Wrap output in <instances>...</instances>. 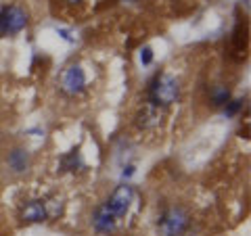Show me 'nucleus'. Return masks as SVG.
I'll use <instances>...</instances> for the list:
<instances>
[{"instance_id":"nucleus-1","label":"nucleus","mask_w":251,"mask_h":236,"mask_svg":"<svg viewBox=\"0 0 251 236\" xmlns=\"http://www.w3.org/2000/svg\"><path fill=\"white\" fill-rule=\"evenodd\" d=\"M178 96H180V84L170 73H159L149 86V103L157 107H168L176 103Z\"/></svg>"},{"instance_id":"nucleus-10","label":"nucleus","mask_w":251,"mask_h":236,"mask_svg":"<svg viewBox=\"0 0 251 236\" xmlns=\"http://www.w3.org/2000/svg\"><path fill=\"white\" fill-rule=\"evenodd\" d=\"M230 100V88L224 84H216L209 88V103L214 107H224Z\"/></svg>"},{"instance_id":"nucleus-8","label":"nucleus","mask_w":251,"mask_h":236,"mask_svg":"<svg viewBox=\"0 0 251 236\" xmlns=\"http://www.w3.org/2000/svg\"><path fill=\"white\" fill-rule=\"evenodd\" d=\"M6 165H9V169L15 171V174H23V171L29 169V153L21 146L11 148L9 155H6Z\"/></svg>"},{"instance_id":"nucleus-12","label":"nucleus","mask_w":251,"mask_h":236,"mask_svg":"<svg viewBox=\"0 0 251 236\" xmlns=\"http://www.w3.org/2000/svg\"><path fill=\"white\" fill-rule=\"evenodd\" d=\"M241 107H243V100H228V103L224 105V113H226V117L237 115Z\"/></svg>"},{"instance_id":"nucleus-9","label":"nucleus","mask_w":251,"mask_h":236,"mask_svg":"<svg viewBox=\"0 0 251 236\" xmlns=\"http://www.w3.org/2000/svg\"><path fill=\"white\" fill-rule=\"evenodd\" d=\"M159 121H161V111H159V107L153 105V103H147L143 107V111L138 113L140 128H153V125H157Z\"/></svg>"},{"instance_id":"nucleus-6","label":"nucleus","mask_w":251,"mask_h":236,"mask_svg":"<svg viewBox=\"0 0 251 236\" xmlns=\"http://www.w3.org/2000/svg\"><path fill=\"white\" fill-rule=\"evenodd\" d=\"M115 226H117V219L115 215L109 211L105 205L97 207V211L92 213V228L94 232H97L99 236H109L115 232Z\"/></svg>"},{"instance_id":"nucleus-7","label":"nucleus","mask_w":251,"mask_h":236,"mask_svg":"<svg viewBox=\"0 0 251 236\" xmlns=\"http://www.w3.org/2000/svg\"><path fill=\"white\" fill-rule=\"evenodd\" d=\"M21 219L25 224H40L44 222L46 217H49V203H44V201H29L25 203V205L21 207Z\"/></svg>"},{"instance_id":"nucleus-11","label":"nucleus","mask_w":251,"mask_h":236,"mask_svg":"<svg viewBox=\"0 0 251 236\" xmlns=\"http://www.w3.org/2000/svg\"><path fill=\"white\" fill-rule=\"evenodd\" d=\"M77 165H80V155H77L75 151L69 153V155H65V157L61 159V167H63V169H75Z\"/></svg>"},{"instance_id":"nucleus-13","label":"nucleus","mask_w":251,"mask_h":236,"mask_svg":"<svg viewBox=\"0 0 251 236\" xmlns=\"http://www.w3.org/2000/svg\"><path fill=\"white\" fill-rule=\"evenodd\" d=\"M151 61H153V50H151V46H145L140 50V63L143 65H151Z\"/></svg>"},{"instance_id":"nucleus-2","label":"nucleus","mask_w":251,"mask_h":236,"mask_svg":"<svg viewBox=\"0 0 251 236\" xmlns=\"http://www.w3.org/2000/svg\"><path fill=\"white\" fill-rule=\"evenodd\" d=\"M157 226L161 236H184L191 228V215L184 207H170L161 213Z\"/></svg>"},{"instance_id":"nucleus-3","label":"nucleus","mask_w":251,"mask_h":236,"mask_svg":"<svg viewBox=\"0 0 251 236\" xmlns=\"http://www.w3.org/2000/svg\"><path fill=\"white\" fill-rule=\"evenodd\" d=\"M27 25V13L19 4H6L0 11V34L15 36Z\"/></svg>"},{"instance_id":"nucleus-5","label":"nucleus","mask_w":251,"mask_h":236,"mask_svg":"<svg viewBox=\"0 0 251 236\" xmlns=\"http://www.w3.org/2000/svg\"><path fill=\"white\" fill-rule=\"evenodd\" d=\"M86 88V73L80 65H69L61 75V90L67 96H77Z\"/></svg>"},{"instance_id":"nucleus-14","label":"nucleus","mask_w":251,"mask_h":236,"mask_svg":"<svg viewBox=\"0 0 251 236\" xmlns=\"http://www.w3.org/2000/svg\"><path fill=\"white\" fill-rule=\"evenodd\" d=\"M67 2H69V4H80L82 0H67Z\"/></svg>"},{"instance_id":"nucleus-4","label":"nucleus","mask_w":251,"mask_h":236,"mask_svg":"<svg viewBox=\"0 0 251 236\" xmlns=\"http://www.w3.org/2000/svg\"><path fill=\"white\" fill-rule=\"evenodd\" d=\"M132 199H134V188H132L130 184H120L111 192V196H109V199L103 203V205L111 211V213L115 215V219L120 222V219L128 213Z\"/></svg>"}]
</instances>
